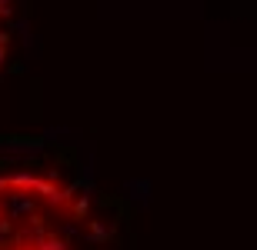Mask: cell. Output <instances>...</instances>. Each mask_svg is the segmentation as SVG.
<instances>
[{"instance_id": "cell-1", "label": "cell", "mask_w": 257, "mask_h": 250, "mask_svg": "<svg viewBox=\"0 0 257 250\" xmlns=\"http://www.w3.org/2000/svg\"><path fill=\"white\" fill-rule=\"evenodd\" d=\"M0 250H131L124 217L80 170L44 150L0 160Z\"/></svg>"}, {"instance_id": "cell-2", "label": "cell", "mask_w": 257, "mask_h": 250, "mask_svg": "<svg viewBox=\"0 0 257 250\" xmlns=\"http://www.w3.org/2000/svg\"><path fill=\"white\" fill-rule=\"evenodd\" d=\"M14 37H17V10H14V0H0V74L10 64Z\"/></svg>"}]
</instances>
